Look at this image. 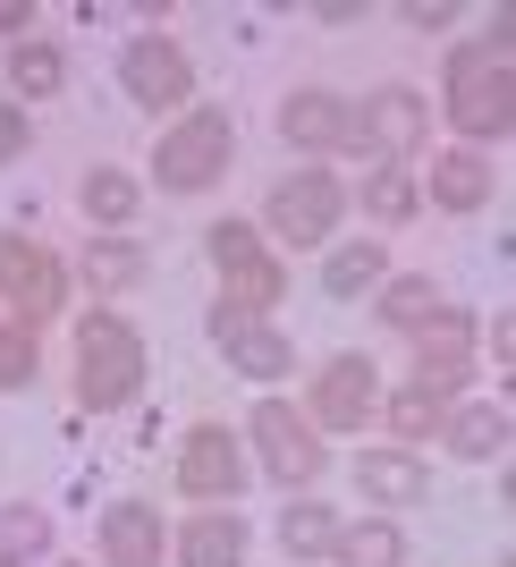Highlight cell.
Returning <instances> with one entry per match:
<instances>
[{
    "mask_svg": "<svg viewBox=\"0 0 516 567\" xmlns=\"http://www.w3.org/2000/svg\"><path fill=\"white\" fill-rule=\"evenodd\" d=\"M448 118L466 136H508L516 76H508V18H492V43H466L448 60Z\"/></svg>",
    "mask_w": 516,
    "mask_h": 567,
    "instance_id": "cell-1",
    "label": "cell"
},
{
    "mask_svg": "<svg viewBox=\"0 0 516 567\" xmlns=\"http://www.w3.org/2000/svg\"><path fill=\"white\" fill-rule=\"evenodd\" d=\"M144 390V339L118 322V313H85L76 322V406L85 415H111Z\"/></svg>",
    "mask_w": 516,
    "mask_h": 567,
    "instance_id": "cell-2",
    "label": "cell"
},
{
    "mask_svg": "<svg viewBox=\"0 0 516 567\" xmlns=\"http://www.w3.org/2000/svg\"><path fill=\"white\" fill-rule=\"evenodd\" d=\"M229 153H237V136H229V118L220 111H195V118H178L162 136V153H153V187H169V195H204L220 169H229Z\"/></svg>",
    "mask_w": 516,
    "mask_h": 567,
    "instance_id": "cell-3",
    "label": "cell"
},
{
    "mask_svg": "<svg viewBox=\"0 0 516 567\" xmlns=\"http://www.w3.org/2000/svg\"><path fill=\"white\" fill-rule=\"evenodd\" d=\"M211 262H220V297H229L237 313H262V306H280L288 297V271L271 255H262V237L255 220H211Z\"/></svg>",
    "mask_w": 516,
    "mask_h": 567,
    "instance_id": "cell-4",
    "label": "cell"
},
{
    "mask_svg": "<svg viewBox=\"0 0 516 567\" xmlns=\"http://www.w3.org/2000/svg\"><path fill=\"white\" fill-rule=\"evenodd\" d=\"M339 213H348V187H339L330 169H288L280 187H271V229H280L288 246H322V237L339 229Z\"/></svg>",
    "mask_w": 516,
    "mask_h": 567,
    "instance_id": "cell-5",
    "label": "cell"
},
{
    "mask_svg": "<svg viewBox=\"0 0 516 567\" xmlns=\"http://www.w3.org/2000/svg\"><path fill=\"white\" fill-rule=\"evenodd\" d=\"M118 85H127L136 111H178V102L195 94V69H187V51H178V43L136 34V43L118 51Z\"/></svg>",
    "mask_w": 516,
    "mask_h": 567,
    "instance_id": "cell-6",
    "label": "cell"
},
{
    "mask_svg": "<svg viewBox=\"0 0 516 567\" xmlns=\"http://www.w3.org/2000/svg\"><path fill=\"white\" fill-rule=\"evenodd\" d=\"M255 450H262V466L280 474V483H313V474H322V432L280 399L255 406Z\"/></svg>",
    "mask_w": 516,
    "mask_h": 567,
    "instance_id": "cell-7",
    "label": "cell"
},
{
    "mask_svg": "<svg viewBox=\"0 0 516 567\" xmlns=\"http://www.w3.org/2000/svg\"><path fill=\"white\" fill-rule=\"evenodd\" d=\"M0 297H18L25 322H43V313H60V297H69V271H60L43 246H25V237H0Z\"/></svg>",
    "mask_w": 516,
    "mask_h": 567,
    "instance_id": "cell-8",
    "label": "cell"
},
{
    "mask_svg": "<svg viewBox=\"0 0 516 567\" xmlns=\"http://www.w3.org/2000/svg\"><path fill=\"white\" fill-rule=\"evenodd\" d=\"M373 406H381L373 364H364V355H330L322 381H313V424H322V432H355Z\"/></svg>",
    "mask_w": 516,
    "mask_h": 567,
    "instance_id": "cell-9",
    "label": "cell"
},
{
    "mask_svg": "<svg viewBox=\"0 0 516 567\" xmlns=\"http://www.w3.org/2000/svg\"><path fill=\"white\" fill-rule=\"evenodd\" d=\"M178 483H187V499H237V483H246L237 432L195 424V432H187V457H178Z\"/></svg>",
    "mask_w": 516,
    "mask_h": 567,
    "instance_id": "cell-10",
    "label": "cell"
},
{
    "mask_svg": "<svg viewBox=\"0 0 516 567\" xmlns=\"http://www.w3.org/2000/svg\"><path fill=\"white\" fill-rule=\"evenodd\" d=\"M355 144H373L390 162H415L423 153V102L406 94V85H381V94L355 111Z\"/></svg>",
    "mask_w": 516,
    "mask_h": 567,
    "instance_id": "cell-11",
    "label": "cell"
},
{
    "mask_svg": "<svg viewBox=\"0 0 516 567\" xmlns=\"http://www.w3.org/2000/svg\"><path fill=\"white\" fill-rule=\"evenodd\" d=\"M466 373H474V322H466L457 306H441V313L415 331V381H432V390H457Z\"/></svg>",
    "mask_w": 516,
    "mask_h": 567,
    "instance_id": "cell-12",
    "label": "cell"
},
{
    "mask_svg": "<svg viewBox=\"0 0 516 567\" xmlns=\"http://www.w3.org/2000/svg\"><path fill=\"white\" fill-rule=\"evenodd\" d=\"M211 339H220V355H229L246 381H271L288 373V339L280 331H262L255 313H237V306H211Z\"/></svg>",
    "mask_w": 516,
    "mask_h": 567,
    "instance_id": "cell-13",
    "label": "cell"
},
{
    "mask_svg": "<svg viewBox=\"0 0 516 567\" xmlns=\"http://www.w3.org/2000/svg\"><path fill=\"white\" fill-rule=\"evenodd\" d=\"M280 136L297 144V153H339V144H355V111L339 94H288L280 102Z\"/></svg>",
    "mask_w": 516,
    "mask_h": 567,
    "instance_id": "cell-14",
    "label": "cell"
},
{
    "mask_svg": "<svg viewBox=\"0 0 516 567\" xmlns=\"http://www.w3.org/2000/svg\"><path fill=\"white\" fill-rule=\"evenodd\" d=\"M355 492L381 499V508H415V499H432V474H423V457H406V450H364L355 457Z\"/></svg>",
    "mask_w": 516,
    "mask_h": 567,
    "instance_id": "cell-15",
    "label": "cell"
},
{
    "mask_svg": "<svg viewBox=\"0 0 516 567\" xmlns=\"http://www.w3.org/2000/svg\"><path fill=\"white\" fill-rule=\"evenodd\" d=\"M162 559V517L144 499H111L102 517V567H153Z\"/></svg>",
    "mask_w": 516,
    "mask_h": 567,
    "instance_id": "cell-16",
    "label": "cell"
},
{
    "mask_svg": "<svg viewBox=\"0 0 516 567\" xmlns=\"http://www.w3.org/2000/svg\"><path fill=\"white\" fill-rule=\"evenodd\" d=\"M153 280V255H144L136 237H94L85 246V288L94 297H127V288H144Z\"/></svg>",
    "mask_w": 516,
    "mask_h": 567,
    "instance_id": "cell-17",
    "label": "cell"
},
{
    "mask_svg": "<svg viewBox=\"0 0 516 567\" xmlns=\"http://www.w3.org/2000/svg\"><path fill=\"white\" fill-rule=\"evenodd\" d=\"M432 204L441 213H483L492 204V162L483 153H441L432 162Z\"/></svg>",
    "mask_w": 516,
    "mask_h": 567,
    "instance_id": "cell-18",
    "label": "cell"
},
{
    "mask_svg": "<svg viewBox=\"0 0 516 567\" xmlns=\"http://www.w3.org/2000/svg\"><path fill=\"white\" fill-rule=\"evenodd\" d=\"M178 550H187V567H246V525H237L229 508H204V517L178 534Z\"/></svg>",
    "mask_w": 516,
    "mask_h": 567,
    "instance_id": "cell-19",
    "label": "cell"
},
{
    "mask_svg": "<svg viewBox=\"0 0 516 567\" xmlns=\"http://www.w3.org/2000/svg\"><path fill=\"white\" fill-rule=\"evenodd\" d=\"M339 567H406V534L390 517L373 525H339V550H330Z\"/></svg>",
    "mask_w": 516,
    "mask_h": 567,
    "instance_id": "cell-20",
    "label": "cell"
},
{
    "mask_svg": "<svg viewBox=\"0 0 516 567\" xmlns=\"http://www.w3.org/2000/svg\"><path fill=\"white\" fill-rule=\"evenodd\" d=\"M144 204V187L127 178V169H85V220H102V229H127Z\"/></svg>",
    "mask_w": 516,
    "mask_h": 567,
    "instance_id": "cell-21",
    "label": "cell"
},
{
    "mask_svg": "<svg viewBox=\"0 0 516 567\" xmlns=\"http://www.w3.org/2000/svg\"><path fill=\"white\" fill-rule=\"evenodd\" d=\"M448 450L457 457H499L508 450V406H466V415H448Z\"/></svg>",
    "mask_w": 516,
    "mask_h": 567,
    "instance_id": "cell-22",
    "label": "cell"
},
{
    "mask_svg": "<svg viewBox=\"0 0 516 567\" xmlns=\"http://www.w3.org/2000/svg\"><path fill=\"white\" fill-rule=\"evenodd\" d=\"M280 543H288V559H330L339 550V517H330L322 499H306V508L280 517Z\"/></svg>",
    "mask_w": 516,
    "mask_h": 567,
    "instance_id": "cell-23",
    "label": "cell"
},
{
    "mask_svg": "<svg viewBox=\"0 0 516 567\" xmlns=\"http://www.w3.org/2000/svg\"><path fill=\"white\" fill-rule=\"evenodd\" d=\"M448 424V390H432V381H406L399 399H390V432H406V441H423V432Z\"/></svg>",
    "mask_w": 516,
    "mask_h": 567,
    "instance_id": "cell-24",
    "label": "cell"
},
{
    "mask_svg": "<svg viewBox=\"0 0 516 567\" xmlns=\"http://www.w3.org/2000/svg\"><path fill=\"white\" fill-rule=\"evenodd\" d=\"M441 306H448V297H441L432 280H423V271H415V280H390V288H381V313H390L399 331H423V322H432Z\"/></svg>",
    "mask_w": 516,
    "mask_h": 567,
    "instance_id": "cell-25",
    "label": "cell"
},
{
    "mask_svg": "<svg viewBox=\"0 0 516 567\" xmlns=\"http://www.w3.org/2000/svg\"><path fill=\"white\" fill-rule=\"evenodd\" d=\"M9 85H18V94H60V85H69V60H60L51 43H18V60H9Z\"/></svg>",
    "mask_w": 516,
    "mask_h": 567,
    "instance_id": "cell-26",
    "label": "cell"
},
{
    "mask_svg": "<svg viewBox=\"0 0 516 567\" xmlns=\"http://www.w3.org/2000/svg\"><path fill=\"white\" fill-rule=\"evenodd\" d=\"M364 213L390 220V229L415 213V178H406V162H381V169H373V187H364Z\"/></svg>",
    "mask_w": 516,
    "mask_h": 567,
    "instance_id": "cell-27",
    "label": "cell"
},
{
    "mask_svg": "<svg viewBox=\"0 0 516 567\" xmlns=\"http://www.w3.org/2000/svg\"><path fill=\"white\" fill-rule=\"evenodd\" d=\"M322 288L330 297H364V288H381V246H348V255L322 262Z\"/></svg>",
    "mask_w": 516,
    "mask_h": 567,
    "instance_id": "cell-28",
    "label": "cell"
},
{
    "mask_svg": "<svg viewBox=\"0 0 516 567\" xmlns=\"http://www.w3.org/2000/svg\"><path fill=\"white\" fill-rule=\"evenodd\" d=\"M34 364H43L34 322H0V390H25V381H34Z\"/></svg>",
    "mask_w": 516,
    "mask_h": 567,
    "instance_id": "cell-29",
    "label": "cell"
},
{
    "mask_svg": "<svg viewBox=\"0 0 516 567\" xmlns=\"http://www.w3.org/2000/svg\"><path fill=\"white\" fill-rule=\"evenodd\" d=\"M43 543H51L43 508H9L0 517V559H43Z\"/></svg>",
    "mask_w": 516,
    "mask_h": 567,
    "instance_id": "cell-30",
    "label": "cell"
},
{
    "mask_svg": "<svg viewBox=\"0 0 516 567\" xmlns=\"http://www.w3.org/2000/svg\"><path fill=\"white\" fill-rule=\"evenodd\" d=\"M18 153H25V118L0 102V162H18Z\"/></svg>",
    "mask_w": 516,
    "mask_h": 567,
    "instance_id": "cell-31",
    "label": "cell"
},
{
    "mask_svg": "<svg viewBox=\"0 0 516 567\" xmlns=\"http://www.w3.org/2000/svg\"><path fill=\"white\" fill-rule=\"evenodd\" d=\"M448 18H457L448 0H432V9H423V0H406V25H448Z\"/></svg>",
    "mask_w": 516,
    "mask_h": 567,
    "instance_id": "cell-32",
    "label": "cell"
},
{
    "mask_svg": "<svg viewBox=\"0 0 516 567\" xmlns=\"http://www.w3.org/2000/svg\"><path fill=\"white\" fill-rule=\"evenodd\" d=\"M25 18H34V9H25V0H0V34H18Z\"/></svg>",
    "mask_w": 516,
    "mask_h": 567,
    "instance_id": "cell-33",
    "label": "cell"
},
{
    "mask_svg": "<svg viewBox=\"0 0 516 567\" xmlns=\"http://www.w3.org/2000/svg\"><path fill=\"white\" fill-rule=\"evenodd\" d=\"M76 567H85V559H76Z\"/></svg>",
    "mask_w": 516,
    "mask_h": 567,
    "instance_id": "cell-34",
    "label": "cell"
}]
</instances>
